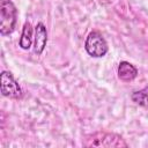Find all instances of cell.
<instances>
[{"label":"cell","mask_w":148,"mask_h":148,"mask_svg":"<svg viewBox=\"0 0 148 148\" xmlns=\"http://www.w3.org/2000/svg\"><path fill=\"white\" fill-rule=\"evenodd\" d=\"M83 145L86 147H127V143L120 135L105 132H97L88 135Z\"/></svg>","instance_id":"obj_1"},{"label":"cell","mask_w":148,"mask_h":148,"mask_svg":"<svg viewBox=\"0 0 148 148\" xmlns=\"http://www.w3.org/2000/svg\"><path fill=\"white\" fill-rule=\"evenodd\" d=\"M17 10L10 0H1L0 2V34L2 36L9 35L14 31L16 25Z\"/></svg>","instance_id":"obj_2"},{"label":"cell","mask_w":148,"mask_h":148,"mask_svg":"<svg viewBox=\"0 0 148 148\" xmlns=\"http://www.w3.org/2000/svg\"><path fill=\"white\" fill-rule=\"evenodd\" d=\"M84 49H86L87 53L94 58L104 57L109 51L106 40L102 36V34H99L98 31H91L87 36V39L84 43Z\"/></svg>","instance_id":"obj_3"},{"label":"cell","mask_w":148,"mask_h":148,"mask_svg":"<svg viewBox=\"0 0 148 148\" xmlns=\"http://www.w3.org/2000/svg\"><path fill=\"white\" fill-rule=\"evenodd\" d=\"M1 94L5 97L18 99L22 97V89L9 72L1 73Z\"/></svg>","instance_id":"obj_4"},{"label":"cell","mask_w":148,"mask_h":148,"mask_svg":"<svg viewBox=\"0 0 148 148\" xmlns=\"http://www.w3.org/2000/svg\"><path fill=\"white\" fill-rule=\"evenodd\" d=\"M47 43V31L45 25L39 22L35 27V36H34V52L37 56H40Z\"/></svg>","instance_id":"obj_5"},{"label":"cell","mask_w":148,"mask_h":148,"mask_svg":"<svg viewBox=\"0 0 148 148\" xmlns=\"http://www.w3.org/2000/svg\"><path fill=\"white\" fill-rule=\"evenodd\" d=\"M138 75V68L128 61H120L118 66V76L123 81H132Z\"/></svg>","instance_id":"obj_6"},{"label":"cell","mask_w":148,"mask_h":148,"mask_svg":"<svg viewBox=\"0 0 148 148\" xmlns=\"http://www.w3.org/2000/svg\"><path fill=\"white\" fill-rule=\"evenodd\" d=\"M32 43V27L29 22H25L20 37V46L23 50H29Z\"/></svg>","instance_id":"obj_7"},{"label":"cell","mask_w":148,"mask_h":148,"mask_svg":"<svg viewBox=\"0 0 148 148\" xmlns=\"http://www.w3.org/2000/svg\"><path fill=\"white\" fill-rule=\"evenodd\" d=\"M131 98L138 105L143 106V108H148V87H145L143 89L134 91L131 95Z\"/></svg>","instance_id":"obj_8"}]
</instances>
